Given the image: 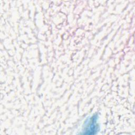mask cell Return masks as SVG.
Wrapping results in <instances>:
<instances>
[{
	"label": "cell",
	"mask_w": 135,
	"mask_h": 135,
	"mask_svg": "<svg viewBox=\"0 0 135 135\" xmlns=\"http://www.w3.org/2000/svg\"><path fill=\"white\" fill-rule=\"evenodd\" d=\"M98 119L97 114H94L87 118L84 122L82 133L85 134H94L97 133L99 129Z\"/></svg>",
	"instance_id": "obj_1"
}]
</instances>
